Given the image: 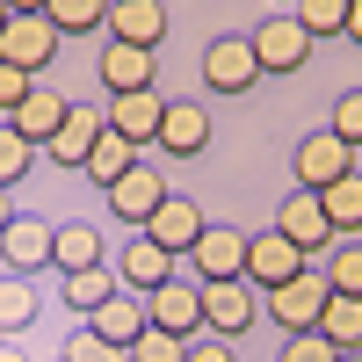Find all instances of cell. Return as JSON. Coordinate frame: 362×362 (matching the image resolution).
I'll return each instance as SVG.
<instances>
[{
  "mask_svg": "<svg viewBox=\"0 0 362 362\" xmlns=\"http://www.w3.org/2000/svg\"><path fill=\"white\" fill-rule=\"evenodd\" d=\"M276 362H341V348L326 334H283V355Z\"/></svg>",
  "mask_w": 362,
  "mask_h": 362,
  "instance_id": "836d02e7",
  "label": "cell"
},
{
  "mask_svg": "<svg viewBox=\"0 0 362 362\" xmlns=\"http://www.w3.org/2000/svg\"><path fill=\"white\" fill-rule=\"evenodd\" d=\"M131 362H181V341L160 334V326H145V334L131 341Z\"/></svg>",
  "mask_w": 362,
  "mask_h": 362,
  "instance_id": "e575fe53",
  "label": "cell"
},
{
  "mask_svg": "<svg viewBox=\"0 0 362 362\" xmlns=\"http://www.w3.org/2000/svg\"><path fill=\"white\" fill-rule=\"evenodd\" d=\"M0 58L22 73H44L51 58H58V29L51 15H8V29H0Z\"/></svg>",
  "mask_w": 362,
  "mask_h": 362,
  "instance_id": "ba28073f",
  "label": "cell"
},
{
  "mask_svg": "<svg viewBox=\"0 0 362 362\" xmlns=\"http://www.w3.org/2000/svg\"><path fill=\"white\" fill-rule=\"evenodd\" d=\"M29 87H37V73H22V66L0 58V116H15V109L29 102Z\"/></svg>",
  "mask_w": 362,
  "mask_h": 362,
  "instance_id": "d590c367",
  "label": "cell"
},
{
  "mask_svg": "<svg viewBox=\"0 0 362 362\" xmlns=\"http://www.w3.org/2000/svg\"><path fill=\"white\" fill-rule=\"evenodd\" d=\"M153 145H160V153H174V160H196L203 145H210V109H203V102H167Z\"/></svg>",
  "mask_w": 362,
  "mask_h": 362,
  "instance_id": "9a60e30c",
  "label": "cell"
},
{
  "mask_svg": "<svg viewBox=\"0 0 362 362\" xmlns=\"http://www.w3.org/2000/svg\"><path fill=\"white\" fill-rule=\"evenodd\" d=\"M44 15H51L58 37H87V29L109 22V0H44Z\"/></svg>",
  "mask_w": 362,
  "mask_h": 362,
  "instance_id": "83f0119b",
  "label": "cell"
},
{
  "mask_svg": "<svg viewBox=\"0 0 362 362\" xmlns=\"http://www.w3.org/2000/svg\"><path fill=\"white\" fill-rule=\"evenodd\" d=\"M8 218H15V189H0V232H8Z\"/></svg>",
  "mask_w": 362,
  "mask_h": 362,
  "instance_id": "f35d334b",
  "label": "cell"
},
{
  "mask_svg": "<svg viewBox=\"0 0 362 362\" xmlns=\"http://www.w3.org/2000/svg\"><path fill=\"white\" fill-rule=\"evenodd\" d=\"M145 319L160 334H174V341H196L203 334V283H160L145 297Z\"/></svg>",
  "mask_w": 362,
  "mask_h": 362,
  "instance_id": "8fae6325",
  "label": "cell"
},
{
  "mask_svg": "<svg viewBox=\"0 0 362 362\" xmlns=\"http://www.w3.org/2000/svg\"><path fill=\"white\" fill-rule=\"evenodd\" d=\"M203 87L210 95H247V87H261L254 37H210L203 44Z\"/></svg>",
  "mask_w": 362,
  "mask_h": 362,
  "instance_id": "6da1fadb",
  "label": "cell"
},
{
  "mask_svg": "<svg viewBox=\"0 0 362 362\" xmlns=\"http://www.w3.org/2000/svg\"><path fill=\"white\" fill-rule=\"evenodd\" d=\"M51 268L58 276H73V268H102V232L95 225H51Z\"/></svg>",
  "mask_w": 362,
  "mask_h": 362,
  "instance_id": "7402d4cb",
  "label": "cell"
},
{
  "mask_svg": "<svg viewBox=\"0 0 362 362\" xmlns=\"http://www.w3.org/2000/svg\"><path fill=\"white\" fill-rule=\"evenodd\" d=\"M29 167H37V145H29L22 131H8V124H0V189H15Z\"/></svg>",
  "mask_w": 362,
  "mask_h": 362,
  "instance_id": "4dcf8cb0",
  "label": "cell"
},
{
  "mask_svg": "<svg viewBox=\"0 0 362 362\" xmlns=\"http://www.w3.org/2000/svg\"><path fill=\"white\" fill-rule=\"evenodd\" d=\"M254 319H261V290H254L247 276H239V283H203V334L239 341Z\"/></svg>",
  "mask_w": 362,
  "mask_h": 362,
  "instance_id": "277c9868",
  "label": "cell"
},
{
  "mask_svg": "<svg viewBox=\"0 0 362 362\" xmlns=\"http://www.w3.org/2000/svg\"><path fill=\"white\" fill-rule=\"evenodd\" d=\"M116 283H124V290H138V297H153L160 283H174V254L167 247H153V239H145V232H131L124 239V247H116Z\"/></svg>",
  "mask_w": 362,
  "mask_h": 362,
  "instance_id": "30bf717a",
  "label": "cell"
},
{
  "mask_svg": "<svg viewBox=\"0 0 362 362\" xmlns=\"http://www.w3.org/2000/svg\"><path fill=\"white\" fill-rule=\"evenodd\" d=\"M66 109H73V102H66V95H51V87L37 80V87H29V102H22V109L8 116V131H22V138L37 145V153H44V145L58 138V124H66Z\"/></svg>",
  "mask_w": 362,
  "mask_h": 362,
  "instance_id": "ffe728a7",
  "label": "cell"
},
{
  "mask_svg": "<svg viewBox=\"0 0 362 362\" xmlns=\"http://www.w3.org/2000/svg\"><path fill=\"white\" fill-rule=\"evenodd\" d=\"M29 319H37V297H29V283H0V341H15Z\"/></svg>",
  "mask_w": 362,
  "mask_h": 362,
  "instance_id": "f546056e",
  "label": "cell"
},
{
  "mask_svg": "<svg viewBox=\"0 0 362 362\" xmlns=\"http://www.w3.org/2000/svg\"><path fill=\"white\" fill-rule=\"evenodd\" d=\"M348 44H362V0H348V29H341Z\"/></svg>",
  "mask_w": 362,
  "mask_h": 362,
  "instance_id": "74e56055",
  "label": "cell"
},
{
  "mask_svg": "<svg viewBox=\"0 0 362 362\" xmlns=\"http://www.w3.org/2000/svg\"><path fill=\"white\" fill-rule=\"evenodd\" d=\"M138 167V145L131 138H116L109 124H102V138H95V153H87V181H95V189H109L116 174H131Z\"/></svg>",
  "mask_w": 362,
  "mask_h": 362,
  "instance_id": "484cf974",
  "label": "cell"
},
{
  "mask_svg": "<svg viewBox=\"0 0 362 362\" xmlns=\"http://www.w3.org/2000/svg\"><path fill=\"white\" fill-rule=\"evenodd\" d=\"M160 116H167V95H160V87H138V95H109L102 124L116 138H131V145H153L160 138Z\"/></svg>",
  "mask_w": 362,
  "mask_h": 362,
  "instance_id": "7c38bea8",
  "label": "cell"
},
{
  "mask_svg": "<svg viewBox=\"0 0 362 362\" xmlns=\"http://www.w3.org/2000/svg\"><path fill=\"white\" fill-rule=\"evenodd\" d=\"M290 174H297V189H334L341 174H355V145H341L334 131H305L297 138V153H290Z\"/></svg>",
  "mask_w": 362,
  "mask_h": 362,
  "instance_id": "7a4b0ae2",
  "label": "cell"
},
{
  "mask_svg": "<svg viewBox=\"0 0 362 362\" xmlns=\"http://www.w3.org/2000/svg\"><path fill=\"white\" fill-rule=\"evenodd\" d=\"M138 232L153 239V247H167V254L181 261V254H189L196 239H203V210H196L189 196H174V189H167V203H160V210H153V218H145Z\"/></svg>",
  "mask_w": 362,
  "mask_h": 362,
  "instance_id": "5bb4252c",
  "label": "cell"
},
{
  "mask_svg": "<svg viewBox=\"0 0 362 362\" xmlns=\"http://www.w3.org/2000/svg\"><path fill=\"white\" fill-rule=\"evenodd\" d=\"M0 261L15 268V276H29V268H51V218H8V232H0Z\"/></svg>",
  "mask_w": 362,
  "mask_h": 362,
  "instance_id": "2e32d148",
  "label": "cell"
},
{
  "mask_svg": "<svg viewBox=\"0 0 362 362\" xmlns=\"http://www.w3.org/2000/svg\"><path fill=\"white\" fill-rule=\"evenodd\" d=\"M109 37L116 44H138V51H153L160 37H167V8L160 0H109Z\"/></svg>",
  "mask_w": 362,
  "mask_h": 362,
  "instance_id": "e0dca14e",
  "label": "cell"
},
{
  "mask_svg": "<svg viewBox=\"0 0 362 362\" xmlns=\"http://www.w3.org/2000/svg\"><path fill=\"white\" fill-rule=\"evenodd\" d=\"M254 58H261V73H297V66L312 58L305 22H297V15H261V29H254Z\"/></svg>",
  "mask_w": 362,
  "mask_h": 362,
  "instance_id": "52a82bcc",
  "label": "cell"
},
{
  "mask_svg": "<svg viewBox=\"0 0 362 362\" xmlns=\"http://www.w3.org/2000/svg\"><path fill=\"white\" fill-rule=\"evenodd\" d=\"M181 362H232V341L225 334H196V341H181Z\"/></svg>",
  "mask_w": 362,
  "mask_h": 362,
  "instance_id": "8d00e7d4",
  "label": "cell"
},
{
  "mask_svg": "<svg viewBox=\"0 0 362 362\" xmlns=\"http://www.w3.org/2000/svg\"><path fill=\"white\" fill-rule=\"evenodd\" d=\"M8 15H15V8H8V0H0V29H8Z\"/></svg>",
  "mask_w": 362,
  "mask_h": 362,
  "instance_id": "b9f144b4",
  "label": "cell"
},
{
  "mask_svg": "<svg viewBox=\"0 0 362 362\" xmlns=\"http://www.w3.org/2000/svg\"><path fill=\"white\" fill-rule=\"evenodd\" d=\"M102 196H109V210H116L124 225H145V218H153V210L167 203V181H160V167H145V160H138L131 174H116Z\"/></svg>",
  "mask_w": 362,
  "mask_h": 362,
  "instance_id": "4fadbf2b",
  "label": "cell"
},
{
  "mask_svg": "<svg viewBox=\"0 0 362 362\" xmlns=\"http://www.w3.org/2000/svg\"><path fill=\"white\" fill-rule=\"evenodd\" d=\"M8 8H15V15H44V0H8Z\"/></svg>",
  "mask_w": 362,
  "mask_h": 362,
  "instance_id": "ab89813d",
  "label": "cell"
},
{
  "mask_svg": "<svg viewBox=\"0 0 362 362\" xmlns=\"http://www.w3.org/2000/svg\"><path fill=\"white\" fill-rule=\"evenodd\" d=\"M247 239L254 232H239V225H203V239L189 247L196 276L203 283H239V276H247Z\"/></svg>",
  "mask_w": 362,
  "mask_h": 362,
  "instance_id": "5b68a950",
  "label": "cell"
},
{
  "mask_svg": "<svg viewBox=\"0 0 362 362\" xmlns=\"http://www.w3.org/2000/svg\"><path fill=\"white\" fill-rule=\"evenodd\" d=\"M326 297H334V290H326V276H319V268H305V276H290L283 290H268V297H261V312L276 319L283 334H312L319 312H326Z\"/></svg>",
  "mask_w": 362,
  "mask_h": 362,
  "instance_id": "3957f363",
  "label": "cell"
},
{
  "mask_svg": "<svg viewBox=\"0 0 362 362\" xmlns=\"http://www.w3.org/2000/svg\"><path fill=\"white\" fill-rule=\"evenodd\" d=\"M305 268H312V254H297L283 232H254V239H247V283H254L261 297L283 290L290 276H305Z\"/></svg>",
  "mask_w": 362,
  "mask_h": 362,
  "instance_id": "8992f818",
  "label": "cell"
},
{
  "mask_svg": "<svg viewBox=\"0 0 362 362\" xmlns=\"http://www.w3.org/2000/svg\"><path fill=\"white\" fill-rule=\"evenodd\" d=\"M58 297H66L80 319H95V305H109V297H116V268H109V261H102V268H73V276L58 283Z\"/></svg>",
  "mask_w": 362,
  "mask_h": 362,
  "instance_id": "cb8c5ba5",
  "label": "cell"
},
{
  "mask_svg": "<svg viewBox=\"0 0 362 362\" xmlns=\"http://www.w3.org/2000/svg\"><path fill=\"white\" fill-rule=\"evenodd\" d=\"M276 232L290 239L297 254H326V247H334V225H326V210H319L312 189H290V196L276 203Z\"/></svg>",
  "mask_w": 362,
  "mask_h": 362,
  "instance_id": "9c48e42d",
  "label": "cell"
},
{
  "mask_svg": "<svg viewBox=\"0 0 362 362\" xmlns=\"http://www.w3.org/2000/svg\"><path fill=\"white\" fill-rule=\"evenodd\" d=\"M0 124H8V116H0Z\"/></svg>",
  "mask_w": 362,
  "mask_h": 362,
  "instance_id": "ee69618b",
  "label": "cell"
},
{
  "mask_svg": "<svg viewBox=\"0 0 362 362\" xmlns=\"http://www.w3.org/2000/svg\"><path fill=\"white\" fill-rule=\"evenodd\" d=\"M341 362H362V348H355V355H341Z\"/></svg>",
  "mask_w": 362,
  "mask_h": 362,
  "instance_id": "7bdbcfd3",
  "label": "cell"
},
{
  "mask_svg": "<svg viewBox=\"0 0 362 362\" xmlns=\"http://www.w3.org/2000/svg\"><path fill=\"white\" fill-rule=\"evenodd\" d=\"M319 276H326V290H334V297H362V239H334Z\"/></svg>",
  "mask_w": 362,
  "mask_h": 362,
  "instance_id": "4316f807",
  "label": "cell"
},
{
  "mask_svg": "<svg viewBox=\"0 0 362 362\" xmlns=\"http://www.w3.org/2000/svg\"><path fill=\"white\" fill-rule=\"evenodd\" d=\"M290 15L305 22V37L319 44V37H341V29H348V0H297Z\"/></svg>",
  "mask_w": 362,
  "mask_h": 362,
  "instance_id": "f1b7e54d",
  "label": "cell"
},
{
  "mask_svg": "<svg viewBox=\"0 0 362 362\" xmlns=\"http://www.w3.org/2000/svg\"><path fill=\"white\" fill-rule=\"evenodd\" d=\"M0 362H29V355H22V348H15V341H0Z\"/></svg>",
  "mask_w": 362,
  "mask_h": 362,
  "instance_id": "60d3db41",
  "label": "cell"
},
{
  "mask_svg": "<svg viewBox=\"0 0 362 362\" xmlns=\"http://www.w3.org/2000/svg\"><path fill=\"white\" fill-rule=\"evenodd\" d=\"M326 131H334L341 145H355V153H362V87H348V95L334 102V124H326Z\"/></svg>",
  "mask_w": 362,
  "mask_h": 362,
  "instance_id": "d6a6232c",
  "label": "cell"
},
{
  "mask_svg": "<svg viewBox=\"0 0 362 362\" xmlns=\"http://www.w3.org/2000/svg\"><path fill=\"white\" fill-rule=\"evenodd\" d=\"M319 210H326V225H334V239H362V167L341 174L334 189H319Z\"/></svg>",
  "mask_w": 362,
  "mask_h": 362,
  "instance_id": "603a6c76",
  "label": "cell"
},
{
  "mask_svg": "<svg viewBox=\"0 0 362 362\" xmlns=\"http://www.w3.org/2000/svg\"><path fill=\"white\" fill-rule=\"evenodd\" d=\"M95 138H102V109H95V102H73V109H66V124H58V138L44 145V153H51L58 167H87Z\"/></svg>",
  "mask_w": 362,
  "mask_h": 362,
  "instance_id": "ac0fdd59",
  "label": "cell"
},
{
  "mask_svg": "<svg viewBox=\"0 0 362 362\" xmlns=\"http://www.w3.org/2000/svg\"><path fill=\"white\" fill-rule=\"evenodd\" d=\"M95 73H102V87L109 95H138V87H153V51H138V44H102V58H95Z\"/></svg>",
  "mask_w": 362,
  "mask_h": 362,
  "instance_id": "d6986e66",
  "label": "cell"
},
{
  "mask_svg": "<svg viewBox=\"0 0 362 362\" xmlns=\"http://www.w3.org/2000/svg\"><path fill=\"white\" fill-rule=\"evenodd\" d=\"M58 362H131V348H116V341H102V334H95V326H80Z\"/></svg>",
  "mask_w": 362,
  "mask_h": 362,
  "instance_id": "1f68e13d",
  "label": "cell"
},
{
  "mask_svg": "<svg viewBox=\"0 0 362 362\" xmlns=\"http://www.w3.org/2000/svg\"><path fill=\"white\" fill-rule=\"evenodd\" d=\"M87 326H95L102 341L131 348V341H138L153 319H145V297H138V290H124V283H116V297H109V305H95V319H87Z\"/></svg>",
  "mask_w": 362,
  "mask_h": 362,
  "instance_id": "44dd1931",
  "label": "cell"
},
{
  "mask_svg": "<svg viewBox=\"0 0 362 362\" xmlns=\"http://www.w3.org/2000/svg\"><path fill=\"white\" fill-rule=\"evenodd\" d=\"M312 334H326L341 355H355L362 348V297H326V312H319Z\"/></svg>",
  "mask_w": 362,
  "mask_h": 362,
  "instance_id": "d4e9b609",
  "label": "cell"
}]
</instances>
